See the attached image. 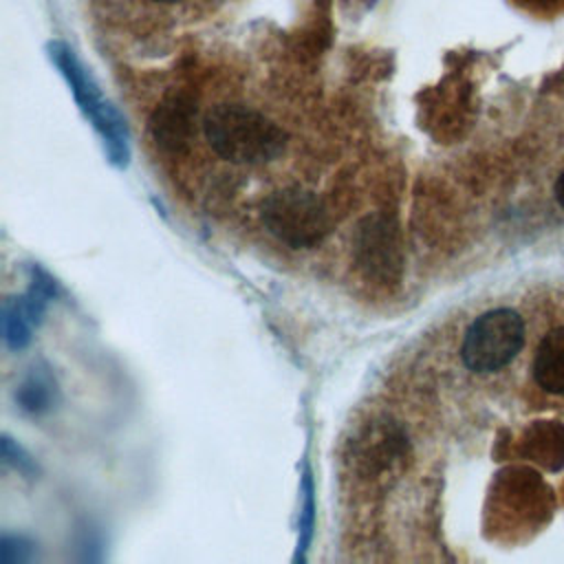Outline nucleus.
<instances>
[{
    "instance_id": "5",
    "label": "nucleus",
    "mask_w": 564,
    "mask_h": 564,
    "mask_svg": "<svg viewBox=\"0 0 564 564\" xmlns=\"http://www.w3.org/2000/svg\"><path fill=\"white\" fill-rule=\"evenodd\" d=\"M355 258L368 278L383 284L401 273V247L394 225L381 216H368L359 223L355 234Z\"/></svg>"
},
{
    "instance_id": "7",
    "label": "nucleus",
    "mask_w": 564,
    "mask_h": 564,
    "mask_svg": "<svg viewBox=\"0 0 564 564\" xmlns=\"http://www.w3.org/2000/svg\"><path fill=\"white\" fill-rule=\"evenodd\" d=\"M194 112L189 99L185 97H170L165 99L152 115V137L156 145L167 152H183L189 145L194 132Z\"/></svg>"
},
{
    "instance_id": "10",
    "label": "nucleus",
    "mask_w": 564,
    "mask_h": 564,
    "mask_svg": "<svg viewBox=\"0 0 564 564\" xmlns=\"http://www.w3.org/2000/svg\"><path fill=\"white\" fill-rule=\"evenodd\" d=\"M524 452L538 465L555 471L564 467V425L553 421L533 423L527 432Z\"/></svg>"
},
{
    "instance_id": "3",
    "label": "nucleus",
    "mask_w": 564,
    "mask_h": 564,
    "mask_svg": "<svg viewBox=\"0 0 564 564\" xmlns=\"http://www.w3.org/2000/svg\"><path fill=\"white\" fill-rule=\"evenodd\" d=\"M260 218L264 229L291 249H313L322 245L330 231L324 203L302 187L271 192L262 203Z\"/></svg>"
},
{
    "instance_id": "9",
    "label": "nucleus",
    "mask_w": 564,
    "mask_h": 564,
    "mask_svg": "<svg viewBox=\"0 0 564 564\" xmlns=\"http://www.w3.org/2000/svg\"><path fill=\"white\" fill-rule=\"evenodd\" d=\"M533 379L551 394H564V326L553 328L540 341L533 357Z\"/></svg>"
},
{
    "instance_id": "4",
    "label": "nucleus",
    "mask_w": 564,
    "mask_h": 564,
    "mask_svg": "<svg viewBox=\"0 0 564 564\" xmlns=\"http://www.w3.org/2000/svg\"><path fill=\"white\" fill-rule=\"evenodd\" d=\"M524 344V322L511 308L478 315L460 346L463 361L474 372H496L511 364Z\"/></svg>"
},
{
    "instance_id": "14",
    "label": "nucleus",
    "mask_w": 564,
    "mask_h": 564,
    "mask_svg": "<svg viewBox=\"0 0 564 564\" xmlns=\"http://www.w3.org/2000/svg\"><path fill=\"white\" fill-rule=\"evenodd\" d=\"M2 458H4V463H9V465H13L18 471H22V474H33L37 467L33 465V460H31V456L20 447V445H15L9 436H2Z\"/></svg>"
},
{
    "instance_id": "8",
    "label": "nucleus",
    "mask_w": 564,
    "mask_h": 564,
    "mask_svg": "<svg viewBox=\"0 0 564 564\" xmlns=\"http://www.w3.org/2000/svg\"><path fill=\"white\" fill-rule=\"evenodd\" d=\"M408 438L397 425H377L357 443V458L366 471H379L405 456Z\"/></svg>"
},
{
    "instance_id": "12",
    "label": "nucleus",
    "mask_w": 564,
    "mask_h": 564,
    "mask_svg": "<svg viewBox=\"0 0 564 564\" xmlns=\"http://www.w3.org/2000/svg\"><path fill=\"white\" fill-rule=\"evenodd\" d=\"M33 557V542L22 535L4 533L0 540V560L2 564H22Z\"/></svg>"
},
{
    "instance_id": "6",
    "label": "nucleus",
    "mask_w": 564,
    "mask_h": 564,
    "mask_svg": "<svg viewBox=\"0 0 564 564\" xmlns=\"http://www.w3.org/2000/svg\"><path fill=\"white\" fill-rule=\"evenodd\" d=\"M55 295L53 280L37 267L31 269V284L24 295L7 297L2 304V337L11 350H22L40 324L48 300Z\"/></svg>"
},
{
    "instance_id": "16",
    "label": "nucleus",
    "mask_w": 564,
    "mask_h": 564,
    "mask_svg": "<svg viewBox=\"0 0 564 564\" xmlns=\"http://www.w3.org/2000/svg\"><path fill=\"white\" fill-rule=\"evenodd\" d=\"M154 2H163V4H172V2H178V0H154Z\"/></svg>"
},
{
    "instance_id": "15",
    "label": "nucleus",
    "mask_w": 564,
    "mask_h": 564,
    "mask_svg": "<svg viewBox=\"0 0 564 564\" xmlns=\"http://www.w3.org/2000/svg\"><path fill=\"white\" fill-rule=\"evenodd\" d=\"M553 192H555V198H557V203L564 207V172L557 176Z\"/></svg>"
},
{
    "instance_id": "2",
    "label": "nucleus",
    "mask_w": 564,
    "mask_h": 564,
    "mask_svg": "<svg viewBox=\"0 0 564 564\" xmlns=\"http://www.w3.org/2000/svg\"><path fill=\"white\" fill-rule=\"evenodd\" d=\"M48 55L68 82L82 112L99 132L104 148L115 165H128L130 159V132L119 110L104 97L101 88L79 62V57L64 42H51Z\"/></svg>"
},
{
    "instance_id": "13",
    "label": "nucleus",
    "mask_w": 564,
    "mask_h": 564,
    "mask_svg": "<svg viewBox=\"0 0 564 564\" xmlns=\"http://www.w3.org/2000/svg\"><path fill=\"white\" fill-rule=\"evenodd\" d=\"M315 522V502H313V482L311 476L306 474L304 478V507H302V522H300V544L297 549H306L311 542V531Z\"/></svg>"
},
{
    "instance_id": "1",
    "label": "nucleus",
    "mask_w": 564,
    "mask_h": 564,
    "mask_svg": "<svg viewBox=\"0 0 564 564\" xmlns=\"http://www.w3.org/2000/svg\"><path fill=\"white\" fill-rule=\"evenodd\" d=\"M209 148L236 165L271 163L284 152L286 134L267 115L242 104H216L203 117Z\"/></svg>"
},
{
    "instance_id": "11",
    "label": "nucleus",
    "mask_w": 564,
    "mask_h": 564,
    "mask_svg": "<svg viewBox=\"0 0 564 564\" xmlns=\"http://www.w3.org/2000/svg\"><path fill=\"white\" fill-rule=\"evenodd\" d=\"M57 399V383L48 368L33 366L15 390V401L24 412L42 414L53 408Z\"/></svg>"
}]
</instances>
